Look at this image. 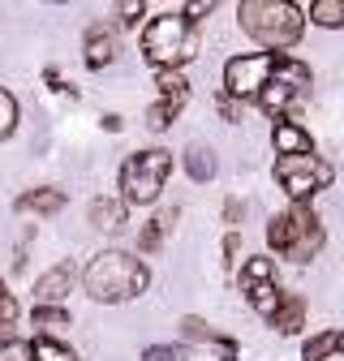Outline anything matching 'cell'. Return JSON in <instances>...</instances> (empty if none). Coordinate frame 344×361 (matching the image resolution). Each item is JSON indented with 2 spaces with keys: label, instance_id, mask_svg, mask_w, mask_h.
Masks as SVG:
<instances>
[{
  "label": "cell",
  "instance_id": "6da1fadb",
  "mask_svg": "<svg viewBox=\"0 0 344 361\" xmlns=\"http://www.w3.org/2000/svg\"><path fill=\"white\" fill-rule=\"evenodd\" d=\"M147 284H151L147 262L129 250H99L82 271V288L91 293V301H104V305L134 301L147 293Z\"/></svg>",
  "mask_w": 344,
  "mask_h": 361
},
{
  "label": "cell",
  "instance_id": "7a4b0ae2",
  "mask_svg": "<svg viewBox=\"0 0 344 361\" xmlns=\"http://www.w3.org/2000/svg\"><path fill=\"white\" fill-rule=\"evenodd\" d=\"M237 22H241V30L258 43V48L271 52V56L293 48V43L301 39V30H306V13H301L297 5H288V0H241Z\"/></svg>",
  "mask_w": 344,
  "mask_h": 361
},
{
  "label": "cell",
  "instance_id": "3957f363",
  "mask_svg": "<svg viewBox=\"0 0 344 361\" xmlns=\"http://www.w3.org/2000/svg\"><path fill=\"white\" fill-rule=\"evenodd\" d=\"M198 52V35L194 22H185L181 13H159L142 26V56L155 69H185Z\"/></svg>",
  "mask_w": 344,
  "mask_h": 361
},
{
  "label": "cell",
  "instance_id": "277c9868",
  "mask_svg": "<svg viewBox=\"0 0 344 361\" xmlns=\"http://www.w3.org/2000/svg\"><path fill=\"white\" fill-rule=\"evenodd\" d=\"M323 241H327V233H323V224L310 207L293 202L288 211L271 215V224H267V245L276 254H284L288 262H310L323 250Z\"/></svg>",
  "mask_w": 344,
  "mask_h": 361
},
{
  "label": "cell",
  "instance_id": "5b68a950",
  "mask_svg": "<svg viewBox=\"0 0 344 361\" xmlns=\"http://www.w3.org/2000/svg\"><path fill=\"white\" fill-rule=\"evenodd\" d=\"M168 176H172V151L151 147V151L129 155L121 168V202L125 207H151L164 194Z\"/></svg>",
  "mask_w": 344,
  "mask_h": 361
},
{
  "label": "cell",
  "instance_id": "8992f818",
  "mask_svg": "<svg viewBox=\"0 0 344 361\" xmlns=\"http://www.w3.org/2000/svg\"><path fill=\"white\" fill-rule=\"evenodd\" d=\"M276 180L297 207H310V198L336 180V168L319 155H288V159H276Z\"/></svg>",
  "mask_w": 344,
  "mask_h": 361
},
{
  "label": "cell",
  "instance_id": "52a82bcc",
  "mask_svg": "<svg viewBox=\"0 0 344 361\" xmlns=\"http://www.w3.org/2000/svg\"><path fill=\"white\" fill-rule=\"evenodd\" d=\"M276 65H280V56H271V52H245V56H233V61L224 65V95L237 99V104L258 99V95H263V86L271 82Z\"/></svg>",
  "mask_w": 344,
  "mask_h": 361
},
{
  "label": "cell",
  "instance_id": "ba28073f",
  "mask_svg": "<svg viewBox=\"0 0 344 361\" xmlns=\"http://www.w3.org/2000/svg\"><path fill=\"white\" fill-rule=\"evenodd\" d=\"M306 86H310V69L301 65V61H293V56H280V65H276L271 82L263 86L258 104H263L267 116H280V121H284V112H288L301 95H306Z\"/></svg>",
  "mask_w": 344,
  "mask_h": 361
},
{
  "label": "cell",
  "instance_id": "9c48e42d",
  "mask_svg": "<svg viewBox=\"0 0 344 361\" xmlns=\"http://www.w3.org/2000/svg\"><path fill=\"white\" fill-rule=\"evenodd\" d=\"M73 280H78V271L69 262H56L52 271H43L35 280V305H61L73 293Z\"/></svg>",
  "mask_w": 344,
  "mask_h": 361
},
{
  "label": "cell",
  "instance_id": "30bf717a",
  "mask_svg": "<svg viewBox=\"0 0 344 361\" xmlns=\"http://www.w3.org/2000/svg\"><path fill=\"white\" fill-rule=\"evenodd\" d=\"M271 147H276V159H288V155H314V138L297 121H276L271 129Z\"/></svg>",
  "mask_w": 344,
  "mask_h": 361
},
{
  "label": "cell",
  "instance_id": "8fae6325",
  "mask_svg": "<svg viewBox=\"0 0 344 361\" xmlns=\"http://www.w3.org/2000/svg\"><path fill=\"white\" fill-rule=\"evenodd\" d=\"M82 56H86V65H91V69H108L116 61V35L108 26H91V30H86V39H82Z\"/></svg>",
  "mask_w": 344,
  "mask_h": 361
},
{
  "label": "cell",
  "instance_id": "7c38bea8",
  "mask_svg": "<svg viewBox=\"0 0 344 361\" xmlns=\"http://www.w3.org/2000/svg\"><path fill=\"white\" fill-rule=\"evenodd\" d=\"M65 202H69L65 190H52V185L18 194V211H22V215H56V211H65Z\"/></svg>",
  "mask_w": 344,
  "mask_h": 361
},
{
  "label": "cell",
  "instance_id": "4fadbf2b",
  "mask_svg": "<svg viewBox=\"0 0 344 361\" xmlns=\"http://www.w3.org/2000/svg\"><path fill=\"white\" fill-rule=\"evenodd\" d=\"M301 323H306V301H301L297 293H284V301H280V310H276L271 327H276L280 336H297Z\"/></svg>",
  "mask_w": 344,
  "mask_h": 361
},
{
  "label": "cell",
  "instance_id": "5bb4252c",
  "mask_svg": "<svg viewBox=\"0 0 344 361\" xmlns=\"http://www.w3.org/2000/svg\"><path fill=\"white\" fill-rule=\"evenodd\" d=\"M121 224H125V202H121V198H95V202H91V228L116 233Z\"/></svg>",
  "mask_w": 344,
  "mask_h": 361
},
{
  "label": "cell",
  "instance_id": "9a60e30c",
  "mask_svg": "<svg viewBox=\"0 0 344 361\" xmlns=\"http://www.w3.org/2000/svg\"><path fill=\"white\" fill-rule=\"evenodd\" d=\"M245 301H250L254 314H263V319L271 323L276 310H280V301H284V293H280V284L271 280V284H254V288H245Z\"/></svg>",
  "mask_w": 344,
  "mask_h": 361
},
{
  "label": "cell",
  "instance_id": "2e32d148",
  "mask_svg": "<svg viewBox=\"0 0 344 361\" xmlns=\"http://www.w3.org/2000/svg\"><path fill=\"white\" fill-rule=\"evenodd\" d=\"M155 86H159V99H168V104H185L190 99L185 69H155Z\"/></svg>",
  "mask_w": 344,
  "mask_h": 361
},
{
  "label": "cell",
  "instance_id": "e0dca14e",
  "mask_svg": "<svg viewBox=\"0 0 344 361\" xmlns=\"http://www.w3.org/2000/svg\"><path fill=\"white\" fill-rule=\"evenodd\" d=\"M237 280H241V293L254 288V284H271V280H276V262H271L267 254H254V258L241 262V276H237Z\"/></svg>",
  "mask_w": 344,
  "mask_h": 361
},
{
  "label": "cell",
  "instance_id": "ac0fdd59",
  "mask_svg": "<svg viewBox=\"0 0 344 361\" xmlns=\"http://www.w3.org/2000/svg\"><path fill=\"white\" fill-rule=\"evenodd\" d=\"M172 219H177V211H164V215H155V219L142 224V233H138V254H155V250L164 245V233L172 228Z\"/></svg>",
  "mask_w": 344,
  "mask_h": 361
},
{
  "label": "cell",
  "instance_id": "d6986e66",
  "mask_svg": "<svg viewBox=\"0 0 344 361\" xmlns=\"http://www.w3.org/2000/svg\"><path fill=\"white\" fill-rule=\"evenodd\" d=\"M215 151L207 147V142H194V147H185V172L194 176V180H211L215 176Z\"/></svg>",
  "mask_w": 344,
  "mask_h": 361
},
{
  "label": "cell",
  "instance_id": "ffe728a7",
  "mask_svg": "<svg viewBox=\"0 0 344 361\" xmlns=\"http://www.w3.org/2000/svg\"><path fill=\"white\" fill-rule=\"evenodd\" d=\"M310 22L327 26V30H340L344 26V0H314V5H310Z\"/></svg>",
  "mask_w": 344,
  "mask_h": 361
},
{
  "label": "cell",
  "instance_id": "44dd1931",
  "mask_svg": "<svg viewBox=\"0 0 344 361\" xmlns=\"http://www.w3.org/2000/svg\"><path fill=\"white\" fill-rule=\"evenodd\" d=\"M30 361H78V357H73L69 344H61V340H52V336H43V340L30 344Z\"/></svg>",
  "mask_w": 344,
  "mask_h": 361
},
{
  "label": "cell",
  "instance_id": "7402d4cb",
  "mask_svg": "<svg viewBox=\"0 0 344 361\" xmlns=\"http://www.w3.org/2000/svg\"><path fill=\"white\" fill-rule=\"evenodd\" d=\"M30 323L43 327V331H61V327H69V310L65 305H35L30 310Z\"/></svg>",
  "mask_w": 344,
  "mask_h": 361
},
{
  "label": "cell",
  "instance_id": "603a6c76",
  "mask_svg": "<svg viewBox=\"0 0 344 361\" xmlns=\"http://www.w3.org/2000/svg\"><path fill=\"white\" fill-rule=\"evenodd\" d=\"M336 348H340L336 344V331H319V336H310L306 344H301V361H327Z\"/></svg>",
  "mask_w": 344,
  "mask_h": 361
},
{
  "label": "cell",
  "instance_id": "cb8c5ba5",
  "mask_svg": "<svg viewBox=\"0 0 344 361\" xmlns=\"http://www.w3.org/2000/svg\"><path fill=\"white\" fill-rule=\"evenodd\" d=\"M181 108H185V104H168V99H159V104H151V108H147V125H151L155 133H164L172 121L181 116Z\"/></svg>",
  "mask_w": 344,
  "mask_h": 361
},
{
  "label": "cell",
  "instance_id": "d4e9b609",
  "mask_svg": "<svg viewBox=\"0 0 344 361\" xmlns=\"http://www.w3.org/2000/svg\"><path fill=\"white\" fill-rule=\"evenodd\" d=\"M13 129H18V99L0 86V142H5Z\"/></svg>",
  "mask_w": 344,
  "mask_h": 361
},
{
  "label": "cell",
  "instance_id": "484cf974",
  "mask_svg": "<svg viewBox=\"0 0 344 361\" xmlns=\"http://www.w3.org/2000/svg\"><path fill=\"white\" fill-rule=\"evenodd\" d=\"M181 336L194 340V344H215V331H211L202 319H194V314H190V319H181Z\"/></svg>",
  "mask_w": 344,
  "mask_h": 361
},
{
  "label": "cell",
  "instance_id": "4316f807",
  "mask_svg": "<svg viewBox=\"0 0 344 361\" xmlns=\"http://www.w3.org/2000/svg\"><path fill=\"white\" fill-rule=\"evenodd\" d=\"M0 361H30V344L26 340H5L0 344Z\"/></svg>",
  "mask_w": 344,
  "mask_h": 361
},
{
  "label": "cell",
  "instance_id": "83f0119b",
  "mask_svg": "<svg viewBox=\"0 0 344 361\" xmlns=\"http://www.w3.org/2000/svg\"><path fill=\"white\" fill-rule=\"evenodd\" d=\"M13 319H18V301H13V293L0 284V327H13Z\"/></svg>",
  "mask_w": 344,
  "mask_h": 361
},
{
  "label": "cell",
  "instance_id": "f1b7e54d",
  "mask_svg": "<svg viewBox=\"0 0 344 361\" xmlns=\"http://www.w3.org/2000/svg\"><path fill=\"white\" fill-rule=\"evenodd\" d=\"M116 13H121V26H138L142 22V0H138V5H134V0H125V5H116Z\"/></svg>",
  "mask_w": 344,
  "mask_h": 361
},
{
  "label": "cell",
  "instance_id": "f546056e",
  "mask_svg": "<svg viewBox=\"0 0 344 361\" xmlns=\"http://www.w3.org/2000/svg\"><path fill=\"white\" fill-rule=\"evenodd\" d=\"M207 13H215V5H211V0H190V5L181 9V18H185V22H202Z\"/></svg>",
  "mask_w": 344,
  "mask_h": 361
},
{
  "label": "cell",
  "instance_id": "4dcf8cb0",
  "mask_svg": "<svg viewBox=\"0 0 344 361\" xmlns=\"http://www.w3.org/2000/svg\"><path fill=\"white\" fill-rule=\"evenodd\" d=\"M237 254H241V237L228 233V237H224V267H228V271H237V262H241Z\"/></svg>",
  "mask_w": 344,
  "mask_h": 361
},
{
  "label": "cell",
  "instance_id": "1f68e13d",
  "mask_svg": "<svg viewBox=\"0 0 344 361\" xmlns=\"http://www.w3.org/2000/svg\"><path fill=\"white\" fill-rule=\"evenodd\" d=\"M142 361H177V348H172V344H151L142 353Z\"/></svg>",
  "mask_w": 344,
  "mask_h": 361
},
{
  "label": "cell",
  "instance_id": "d6a6232c",
  "mask_svg": "<svg viewBox=\"0 0 344 361\" xmlns=\"http://www.w3.org/2000/svg\"><path fill=\"white\" fill-rule=\"evenodd\" d=\"M215 348H220V361H237V340H228V336H215Z\"/></svg>",
  "mask_w": 344,
  "mask_h": 361
},
{
  "label": "cell",
  "instance_id": "836d02e7",
  "mask_svg": "<svg viewBox=\"0 0 344 361\" xmlns=\"http://www.w3.org/2000/svg\"><path fill=\"white\" fill-rule=\"evenodd\" d=\"M220 116H224V121H241V104L224 95V99H220Z\"/></svg>",
  "mask_w": 344,
  "mask_h": 361
},
{
  "label": "cell",
  "instance_id": "e575fe53",
  "mask_svg": "<svg viewBox=\"0 0 344 361\" xmlns=\"http://www.w3.org/2000/svg\"><path fill=\"white\" fill-rule=\"evenodd\" d=\"M241 215H245V207H241L237 198H228V202H224V219H228V224H237Z\"/></svg>",
  "mask_w": 344,
  "mask_h": 361
},
{
  "label": "cell",
  "instance_id": "d590c367",
  "mask_svg": "<svg viewBox=\"0 0 344 361\" xmlns=\"http://www.w3.org/2000/svg\"><path fill=\"white\" fill-rule=\"evenodd\" d=\"M336 344H340V353H344V331H336Z\"/></svg>",
  "mask_w": 344,
  "mask_h": 361
}]
</instances>
